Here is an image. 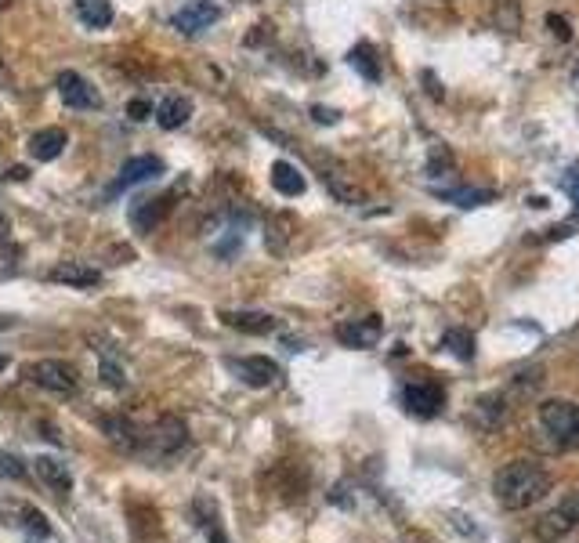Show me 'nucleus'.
<instances>
[{
  "label": "nucleus",
  "instance_id": "obj_1",
  "mask_svg": "<svg viewBox=\"0 0 579 543\" xmlns=\"http://www.w3.org/2000/svg\"><path fill=\"white\" fill-rule=\"evenodd\" d=\"M493 493L507 511H525V507L540 504L551 493V471L532 460H511L496 471Z\"/></svg>",
  "mask_w": 579,
  "mask_h": 543
},
{
  "label": "nucleus",
  "instance_id": "obj_2",
  "mask_svg": "<svg viewBox=\"0 0 579 543\" xmlns=\"http://www.w3.org/2000/svg\"><path fill=\"white\" fill-rule=\"evenodd\" d=\"M540 428L558 449H579V402L547 399L540 406Z\"/></svg>",
  "mask_w": 579,
  "mask_h": 543
},
{
  "label": "nucleus",
  "instance_id": "obj_3",
  "mask_svg": "<svg viewBox=\"0 0 579 543\" xmlns=\"http://www.w3.org/2000/svg\"><path fill=\"white\" fill-rule=\"evenodd\" d=\"M576 529H579V489L561 496L558 504L536 522V536H540L543 543H558L569 533H576Z\"/></svg>",
  "mask_w": 579,
  "mask_h": 543
},
{
  "label": "nucleus",
  "instance_id": "obj_4",
  "mask_svg": "<svg viewBox=\"0 0 579 543\" xmlns=\"http://www.w3.org/2000/svg\"><path fill=\"white\" fill-rule=\"evenodd\" d=\"M26 381L37 384V388L51 391V395H73L80 388V377L69 362L62 359H40V362H29L26 366Z\"/></svg>",
  "mask_w": 579,
  "mask_h": 543
},
{
  "label": "nucleus",
  "instance_id": "obj_5",
  "mask_svg": "<svg viewBox=\"0 0 579 543\" xmlns=\"http://www.w3.org/2000/svg\"><path fill=\"white\" fill-rule=\"evenodd\" d=\"M402 406H406V413H413V417L431 420L446 406V391L435 381H413L402 388Z\"/></svg>",
  "mask_w": 579,
  "mask_h": 543
},
{
  "label": "nucleus",
  "instance_id": "obj_6",
  "mask_svg": "<svg viewBox=\"0 0 579 543\" xmlns=\"http://www.w3.org/2000/svg\"><path fill=\"white\" fill-rule=\"evenodd\" d=\"M58 98L69 105V109H98L102 105V95L95 91V84L87 77H80L76 69H62L55 77Z\"/></svg>",
  "mask_w": 579,
  "mask_h": 543
},
{
  "label": "nucleus",
  "instance_id": "obj_7",
  "mask_svg": "<svg viewBox=\"0 0 579 543\" xmlns=\"http://www.w3.org/2000/svg\"><path fill=\"white\" fill-rule=\"evenodd\" d=\"M228 370L236 373V377L247 384V388H272V384H279V377H283L279 362L265 359V355H250V359H228Z\"/></svg>",
  "mask_w": 579,
  "mask_h": 543
},
{
  "label": "nucleus",
  "instance_id": "obj_8",
  "mask_svg": "<svg viewBox=\"0 0 579 543\" xmlns=\"http://www.w3.org/2000/svg\"><path fill=\"white\" fill-rule=\"evenodd\" d=\"M380 337H384L380 315H362V319H348V323L337 326V341L344 348H373Z\"/></svg>",
  "mask_w": 579,
  "mask_h": 543
},
{
  "label": "nucleus",
  "instance_id": "obj_9",
  "mask_svg": "<svg viewBox=\"0 0 579 543\" xmlns=\"http://www.w3.org/2000/svg\"><path fill=\"white\" fill-rule=\"evenodd\" d=\"M218 19H221V8L214 0H189L185 8L174 11V29H181V33H203V29L214 26Z\"/></svg>",
  "mask_w": 579,
  "mask_h": 543
},
{
  "label": "nucleus",
  "instance_id": "obj_10",
  "mask_svg": "<svg viewBox=\"0 0 579 543\" xmlns=\"http://www.w3.org/2000/svg\"><path fill=\"white\" fill-rule=\"evenodd\" d=\"M160 174H163V160H160V156H134V160H127L124 167H120V178L113 181L109 196L131 189V185H142V181L160 178Z\"/></svg>",
  "mask_w": 579,
  "mask_h": 543
},
{
  "label": "nucleus",
  "instance_id": "obj_11",
  "mask_svg": "<svg viewBox=\"0 0 579 543\" xmlns=\"http://www.w3.org/2000/svg\"><path fill=\"white\" fill-rule=\"evenodd\" d=\"M174 196H178V189L167 192V196H149V200H138L131 207V225L138 232H152L163 218H167V214H171Z\"/></svg>",
  "mask_w": 579,
  "mask_h": 543
},
{
  "label": "nucleus",
  "instance_id": "obj_12",
  "mask_svg": "<svg viewBox=\"0 0 579 543\" xmlns=\"http://www.w3.org/2000/svg\"><path fill=\"white\" fill-rule=\"evenodd\" d=\"M185 442H189V431H185V424H181L178 417L160 420L149 435V446L156 457H171V453H178V449L185 446Z\"/></svg>",
  "mask_w": 579,
  "mask_h": 543
},
{
  "label": "nucleus",
  "instance_id": "obj_13",
  "mask_svg": "<svg viewBox=\"0 0 579 543\" xmlns=\"http://www.w3.org/2000/svg\"><path fill=\"white\" fill-rule=\"evenodd\" d=\"M221 323L239 330V334H250V337H265V334H276V315L268 312H221Z\"/></svg>",
  "mask_w": 579,
  "mask_h": 543
},
{
  "label": "nucleus",
  "instance_id": "obj_14",
  "mask_svg": "<svg viewBox=\"0 0 579 543\" xmlns=\"http://www.w3.org/2000/svg\"><path fill=\"white\" fill-rule=\"evenodd\" d=\"M66 145H69V134L62 131V127H44V131H37L29 138V156L48 163V160H58Z\"/></svg>",
  "mask_w": 579,
  "mask_h": 543
},
{
  "label": "nucleus",
  "instance_id": "obj_15",
  "mask_svg": "<svg viewBox=\"0 0 579 543\" xmlns=\"http://www.w3.org/2000/svg\"><path fill=\"white\" fill-rule=\"evenodd\" d=\"M51 279H55V283L76 286V290H91V286L102 283V272H98V268H87V265H76V261H62L58 268H51Z\"/></svg>",
  "mask_w": 579,
  "mask_h": 543
},
{
  "label": "nucleus",
  "instance_id": "obj_16",
  "mask_svg": "<svg viewBox=\"0 0 579 543\" xmlns=\"http://www.w3.org/2000/svg\"><path fill=\"white\" fill-rule=\"evenodd\" d=\"M189 116H192V102L185 95H171L156 105V124H160L163 131H178Z\"/></svg>",
  "mask_w": 579,
  "mask_h": 543
},
{
  "label": "nucleus",
  "instance_id": "obj_17",
  "mask_svg": "<svg viewBox=\"0 0 579 543\" xmlns=\"http://www.w3.org/2000/svg\"><path fill=\"white\" fill-rule=\"evenodd\" d=\"M37 464V475L48 482L51 489H55L58 496H69L73 493V475H69V467L62 464V460H55V457H37L33 460Z\"/></svg>",
  "mask_w": 579,
  "mask_h": 543
},
{
  "label": "nucleus",
  "instance_id": "obj_18",
  "mask_svg": "<svg viewBox=\"0 0 579 543\" xmlns=\"http://www.w3.org/2000/svg\"><path fill=\"white\" fill-rule=\"evenodd\" d=\"M76 19L84 22L87 29H105L116 19V11L109 0H76Z\"/></svg>",
  "mask_w": 579,
  "mask_h": 543
},
{
  "label": "nucleus",
  "instance_id": "obj_19",
  "mask_svg": "<svg viewBox=\"0 0 579 543\" xmlns=\"http://www.w3.org/2000/svg\"><path fill=\"white\" fill-rule=\"evenodd\" d=\"M272 185H276L279 196H301L304 192V174L297 171L294 163L276 160L272 163Z\"/></svg>",
  "mask_w": 579,
  "mask_h": 543
},
{
  "label": "nucleus",
  "instance_id": "obj_20",
  "mask_svg": "<svg viewBox=\"0 0 579 543\" xmlns=\"http://www.w3.org/2000/svg\"><path fill=\"white\" fill-rule=\"evenodd\" d=\"M323 181H326V189L337 196L341 203H352V207H359V203H366V192L355 185L348 174H341V171H323Z\"/></svg>",
  "mask_w": 579,
  "mask_h": 543
},
{
  "label": "nucleus",
  "instance_id": "obj_21",
  "mask_svg": "<svg viewBox=\"0 0 579 543\" xmlns=\"http://www.w3.org/2000/svg\"><path fill=\"white\" fill-rule=\"evenodd\" d=\"M442 348H446L449 355H456V359H475V337L467 334V330H449L446 337H442Z\"/></svg>",
  "mask_w": 579,
  "mask_h": 543
},
{
  "label": "nucleus",
  "instance_id": "obj_22",
  "mask_svg": "<svg viewBox=\"0 0 579 543\" xmlns=\"http://www.w3.org/2000/svg\"><path fill=\"white\" fill-rule=\"evenodd\" d=\"M352 66L359 69L366 80H380V66H377V55H373L370 44H359V48L352 51Z\"/></svg>",
  "mask_w": 579,
  "mask_h": 543
},
{
  "label": "nucleus",
  "instance_id": "obj_23",
  "mask_svg": "<svg viewBox=\"0 0 579 543\" xmlns=\"http://www.w3.org/2000/svg\"><path fill=\"white\" fill-rule=\"evenodd\" d=\"M22 518H26V533L33 536V540H51V525H48V518L40 515V511H33V507H22L19 511Z\"/></svg>",
  "mask_w": 579,
  "mask_h": 543
},
{
  "label": "nucleus",
  "instance_id": "obj_24",
  "mask_svg": "<svg viewBox=\"0 0 579 543\" xmlns=\"http://www.w3.org/2000/svg\"><path fill=\"white\" fill-rule=\"evenodd\" d=\"M442 200H449V203H456V207H478V203H485V200H493V192H475V189H456V192H438Z\"/></svg>",
  "mask_w": 579,
  "mask_h": 543
},
{
  "label": "nucleus",
  "instance_id": "obj_25",
  "mask_svg": "<svg viewBox=\"0 0 579 543\" xmlns=\"http://www.w3.org/2000/svg\"><path fill=\"white\" fill-rule=\"evenodd\" d=\"M0 478H11V482L26 478V460L8 453V449H0Z\"/></svg>",
  "mask_w": 579,
  "mask_h": 543
},
{
  "label": "nucleus",
  "instance_id": "obj_26",
  "mask_svg": "<svg viewBox=\"0 0 579 543\" xmlns=\"http://www.w3.org/2000/svg\"><path fill=\"white\" fill-rule=\"evenodd\" d=\"M98 377H102V384H109V388H116V391H120V388H124V370H120V366H116V362L113 359H109V362H105L102 359V366H98Z\"/></svg>",
  "mask_w": 579,
  "mask_h": 543
},
{
  "label": "nucleus",
  "instance_id": "obj_27",
  "mask_svg": "<svg viewBox=\"0 0 579 543\" xmlns=\"http://www.w3.org/2000/svg\"><path fill=\"white\" fill-rule=\"evenodd\" d=\"M149 113H152V105L145 102V98H131V102H127V116H131L134 124H138V120H145Z\"/></svg>",
  "mask_w": 579,
  "mask_h": 543
},
{
  "label": "nucleus",
  "instance_id": "obj_28",
  "mask_svg": "<svg viewBox=\"0 0 579 543\" xmlns=\"http://www.w3.org/2000/svg\"><path fill=\"white\" fill-rule=\"evenodd\" d=\"M8 236H11V221L8 214H0V243H8Z\"/></svg>",
  "mask_w": 579,
  "mask_h": 543
},
{
  "label": "nucleus",
  "instance_id": "obj_29",
  "mask_svg": "<svg viewBox=\"0 0 579 543\" xmlns=\"http://www.w3.org/2000/svg\"><path fill=\"white\" fill-rule=\"evenodd\" d=\"M547 26H554V33H558L561 40H569V29H565V22L561 19H547Z\"/></svg>",
  "mask_w": 579,
  "mask_h": 543
},
{
  "label": "nucleus",
  "instance_id": "obj_30",
  "mask_svg": "<svg viewBox=\"0 0 579 543\" xmlns=\"http://www.w3.org/2000/svg\"><path fill=\"white\" fill-rule=\"evenodd\" d=\"M315 116H319L323 124H333V120H337V113H330V109H323V105H315Z\"/></svg>",
  "mask_w": 579,
  "mask_h": 543
},
{
  "label": "nucleus",
  "instance_id": "obj_31",
  "mask_svg": "<svg viewBox=\"0 0 579 543\" xmlns=\"http://www.w3.org/2000/svg\"><path fill=\"white\" fill-rule=\"evenodd\" d=\"M8 178H11V181H26V178H29V171H26V167H11Z\"/></svg>",
  "mask_w": 579,
  "mask_h": 543
},
{
  "label": "nucleus",
  "instance_id": "obj_32",
  "mask_svg": "<svg viewBox=\"0 0 579 543\" xmlns=\"http://www.w3.org/2000/svg\"><path fill=\"white\" fill-rule=\"evenodd\" d=\"M572 200H576V203H579V178H576V181H572Z\"/></svg>",
  "mask_w": 579,
  "mask_h": 543
},
{
  "label": "nucleus",
  "instance_id": "obj_33",
  "mask_svg": "<svg viewBox=\"0 0 579 543\" xmlns=\"http://www.w3.org/2000/svg\"><path fill=\"white\" fill-rule=\"evenodd\" d=\"M4 366H8V355H4V352H0V370H4Z\"/></svg>",
  "mask_w": 579,
  "mask_h": 543
},
{
  "label": "nucleus",
  "instance_id": "obj_34",
  "mask_svg": "<svg viewBox=\"0 0 579 543\" xmlns=\"http://www.w3.org/2000/svg\"><path fill=\"white\" fill-rule=\"evenodd\" d=\"M8 4H11V0H0V11H4V8H8Z\"/></svg>",
  "mask_w": 579,
  "mask_h": 543
},
{
  "label": "nucleus",
  "instance_id": "obj_35",
  "mask_svg": "<svg viewBox=\"0 0 579 543\" xmlns=\"http://www.w3.org/2000/svg\"><path fill=\"white\" fill-rule=\"evenodd\" d=\"M572 84H576V87H579V69H576V77H572Z\"/></svg>",
  "mask_w": 579,
  "mask_h": 543
},
{
  "label": "nucleus",
  "instance_id": "obj_36",
  "mask_svg": "<svg viewBox=\"0 0 579 543\" xmlns=\"http://www.w3.org/2000/svg\"><path fill=\"white\" fill-rule=\"evenodd\" d=\"M26 543H44V540H26Z\"/></svg>",
  "mask_w": 579,
  "mask_h": 543
}]
</instances>
